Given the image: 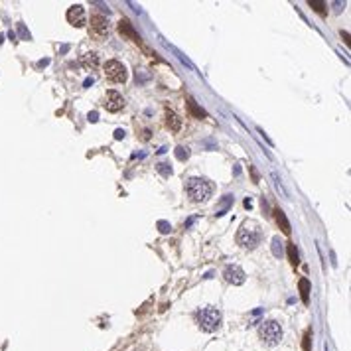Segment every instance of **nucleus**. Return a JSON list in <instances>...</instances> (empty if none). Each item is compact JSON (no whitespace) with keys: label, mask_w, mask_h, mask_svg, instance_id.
Segmentation results:
<instances>
[{"label":"nucleus","mask_w":351,"mask_h":351,"mask_svg":"<svg viewBox=\"0 0 351 351\" xmlns=\"http://www.w3.org/2000/svg\"><path fill=\"white\" fill-rule=\"evenodd\" d=\"M288 259H290V263L296 267L298 263H300V257H298V250H296V245H288Z\"/></svg>","instance_id":"obj_16"},{"label":"nucleus","mask_w":351,"mask_h":351,"mask_svg":"<svg viewBox=\"0 0 351 351\" xmlns=\"http://www.w3.org/2000/svg\"><path fill=\"white\" fill-rule=\"evenodd\" d=\"M259 337L263 343L267 345H276L280 339H282V328L278 322L274 320H268V322H263L261 328H259Z\"/></svg>","instance_id":"obj_4"},{"label":"nucleus","mask_w":351,"mask_h":351,"mask_svg":"<svg viewBox=\"0 0 351 351\" xmlns=\"http://www.w3.org/2000/svg\"><path fill=\"white\" fill-rule=\"evenodd\" d=\"M67 22L75 28H83L87 24V16H85V8L81 4H75L67 10Z\"/></svg>","instance_id":"obj_8"},{"label":"nucleus","mask_w":351,"mask_h":351,"mask_svg":"<svg viewBox=\"0 0 351 351\" xmlns=\"http://www.w3.org/2000/svg\"><path fill=\"white\" fill-rule=\"evenodd\" d=\"M187 109H189V111H191V115H193V117H197V119H204V117H206V111L197 107V103L193 101V97H187Z\"/></svg>","instance_id":"obj_14"},{"label":"nucleus","mask_w":351,"mask_h":351,"mask_svg":"<svg viewBox=\"0 0 351 351\" xmlns=\"http://www.w3.org/2000/svg\"><path fill=\"white\" fill-rule=\"evenodd\" d=\"M187 156H189V150H187V148H184V146H178V148H176V158H178V160H186Z\"/></svg>","instance_id":"obj_19"},{"label":"nucleus","mask_w":351,"mask_h":351,"mask_svg":"<svg viewBox=\"0 0 351 351\" xmlns=\"http://www.w3.org/2000/svg\"><path fill=\"white\" fill-rule=\"evenodd\" d=\"M160 231H162V233H168V231H170V225L164 223V221H160Z\"/></svg>","instance_id":"obj_21"},{"label":"nucleus","mask_w":351,"mask_h":351,"mask_svg":"<svg viewBox=\"0 0 351 351\" xmlns=\"http://www.w3.org/2000/svg\"><path fill=\"white\" fill-rule=\"evenodd\" d=\"M274 217H276V223L280 225L282 233H284V235H290V223H288L284 211H282V209H274Z\"/></svg>","instance_id":"obj_12"},{"label":"nucleus","mask_w":351,"mask_h":351,"mask_svg":"<svg viewBox=\"0 0 351 351\" xmlns=\"http://www.w3.org/2000/svg\"><path fill=\"white\" fill-rule=\"evenodd\" d=\"M83 65H85L87 69H95V67L99 65V56H97V54H87V56L83 58Z\"/></svg>","instance_id":"obj_15"},{"label":"nucleus","mask_w":351,"mask_h":351,"mask_svg":"<svg viewBox=\"0 0 351 351\" xmlns=\"http://www.w3.org/2000/svg\"><path fill=\"white\" fill-rule=\"evenodd\" d=\"M280 245H282L280 239L274 237V239H272V253H274V257H280V255H282V247H280Z\"/></svg>","instance_id":"obj_18"},{"label":"nucleus","mask_w":351,"mask_h":351,"mask_svg":"<svg viewBox=\"0 0 351 351\" xmlns=\"http://www.w3.org/2000/svg\"><path fill=\"white\" fill-rule=\"evenodd\" d=\"M103 69H105V77H107L109 81H113V83H124V81L128 79L126 67H124L121 62H117V60L107 62Z\"/></svg>","instance_id":"obj_5"},{"label":"nucleus","mask_w":351,"mask_h":351,"mask_svg":"<svg viewBox=\"0 0 351 351\" xmlns=\"http://www.w3.org/2000/svg\"><path fill=\"white\" fill-rule=\"evenodd\" d=\"M186 191H187V195H189V199L191 202H206L207 197H211V191H213V187H211V184L207 182V180H204V178H189L187 180V184H186Z\"/></svg>","instance_id":"obj_2"},{"label":"nucleus","mask_w":351,"mask_h":351,"mask_svg":"<svg viewBox=\"0 0 351 351\" xmlns=\"http://www.w3.org/2000/svg\"><path fill=\"white\" fill-rule=\"evenodd\" d=\"M119 32H121L123 36H128V38H130L132 41H136L138 45H142V38H140V36H138V34L134 32L132 24H130V22H128L126 18H123V20L119 22Z\"/></svg>","instance_id":"obj_10"},{"label":"nucleus","mask_w":351,"mask_h":351,"mask_svg":"<svg viewBox=\"0 0 351 351\" xmlns=\"http://www.w3.org/2000/svg\"><path fill=\"white\" fill-rule=\"evenodd\" d=\"M195 320L204 331H215L221 326V312L217 308H204L195 314Z\"/></svg>","instance_id":"obj_3"},{"label":"nucleus","mask_w":351,"mask_h":351,"mask_svg":"<svg viewBox=\"0 0 351 351\" xmlns=\"http://www.w3.org/2000/svg\"><path fill=\"white\" fill-rule=\"evenodd\" d=\"M310 6H312L318 14H322V16L328 12V10H326V4H324V2H318V0H310Z\"/></svg>","instance_id":"obj_17"},{"label":"nucleus","mask_w":351,"mask_h":351,"mask_svg":"<svg viewBox=\"0 0 351 351\" xmlns=\"http://www.w3.org/2000/svg\"><path fill=\"white\" fill-rule=\"evenodd\" d=\"M89 34L99 41L107 40L109 38V22H107V18L101 16V14H93L91 24H89Z\"/></svg>","instance_id":"obj_6"},{"label":"nucleus","mask_w":351,"mask_h":351,"mask_svg":"<svg viewBox=\"0 0 351 351\" xmlns=\"http://www.w3.org/2000/svg\"><path fill=\"white\" fill-rule=\"evenodd\" d=\"M263 241V231H261V225L257 221H245L239 231H237V243L243 247V248H248L253 250L255 247H259Z\"/></svg>","instance_id":"obj_1"},{"label":"nucleus","mask_w":351,"mask_h":351,"mask_svg":"<svg viewBox=\"0 0 351 351\" xmlns=\"http://www.w3.org/2000/svg\"><path fill=\"white\" fill-rule=\"evenodd\" d=\"M300 296H302V302L308 304V300H310V282L308 278H300Z\"/></svg>","instance_id":"obj_13"},{"label":"nucleus","mask_w":351,"mask_h":351,"mask_svg":"<svg viewBox=\"0 0 351 351\" xmlns=\"http://www.w3.org/2000/svg\"><path fill=\"white\" fill-rule=\"evenodd\" d=\"M103 107H105L109 113H119V111L124 107V99H123V95L117 93V91H107L105 101H103Z\"/></svg>","instance_id":"obj_7"},{"label":"nucleus","mask_w":351,"mask_h":351,"mask_svg":"<svg viewBox=\"0 0 351 351\" xmlns=\"http://www.w3.org/2000/svg\"><path fill=\"white\" fill-rule=\"evenodd\" d=\"M223 276H225V280H227L229 284H233V286H239V284L245 282V272H243V268L237 267V265H229V267L223 270Z\"/></svg>","instance_id":"obj_9"},{"label":"nucleus","mask_w":351,"mask_h":351,"mask_svg":"<svg viewBox=\"0 0 351 351\" xmlns=\"http://www.w3.org/2000/svg\"><path fill=\"white\" fill-rule=\"evenodd\" d=\"M166 126H168L172 132H178V130H180V126H182V119H180L176 113L168 111V113H166Z\"/></svg>","instance_id":"obj_11"},{"label":"nucleus","mask_w":351,"mask_h":351,"mask_svg":"<svg viewBox=\"0 0 351 351\" xmlns=\"http://www.w3.org/2000/svg\"><path fill=\"white\" fill-rule=\"evenodd\" d=\"M304 349H306V351L310 349V331L304 335Z\"/></svg>","instance_id":"obj_20"},{"label":"nucleus","mask_w":351,"mask_h":351,"mask_svg":"<svg viewBox=\"0 0 351 351\" xmlns=\"http://www.w3.org/2000/svg\"><path fill=\"white\" fill-rule=\"evenodd\" d=\"M166 166H168V164H160V172H162V174H164V176H168V174H170V172H172V170H168V168H166Z\"/></svg>","instance_id":"obj_22"},{"label":"nucleus","mask_w":351,"mask_h":351,"mask_svg":"<svg viewBox=\"0 0 351 351\" xmlns=\"http://www.w3.org/2000/svg\"><path fill=\"white\" fill-rule=\"evenodd\" d=\"M123 136H124V130H117V132H115V138H119V140H121Z\"/></svg>","instance_id":"obj_23"}]
</instances>
